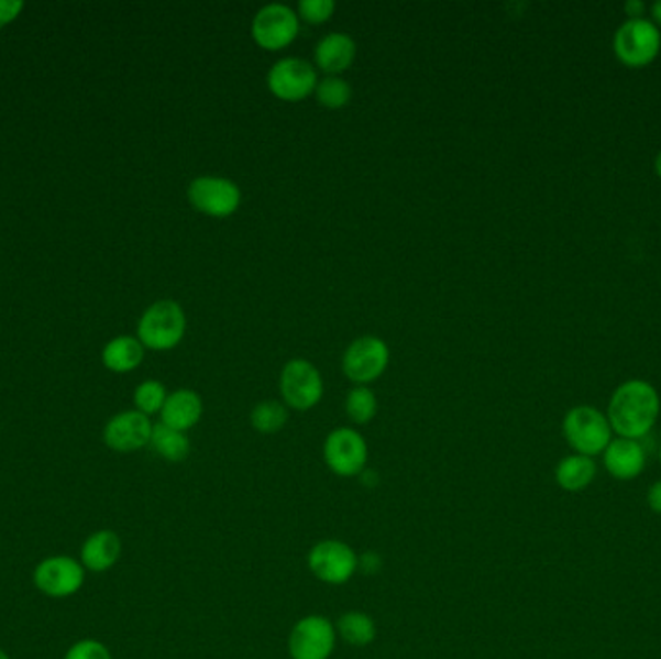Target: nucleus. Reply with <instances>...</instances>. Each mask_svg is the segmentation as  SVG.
Returning <instances> with one entry per match:
<instances>
[{"mask_svg":"<svg viewBox=\"0 0 661 659\" xmlns=\"http://www.w3.org/2000/svg\"><path fill=\"white\" fill-rule=\"evenodd\" d=\"M660 410V395L652 383L629 380L614 391L606 416L615 436L640 441L652 431Z\"/></svg>","mask_w":661,"mask_h":659,"instance_id":"obj_1","label":"nucleus"},{"mask_svg":"<svg viewBox=\"0 0 661 659\" xmlns=\"http://www.w3.org/2000/svg\"><path fill=\"white\" fill-rule=\"evenodd\" d=\"M614 436L606 413L596 406H573L563 418V437L576 454L596 459L604 454Z\"/></svg>","mask_w":661,"mask_h":659,"instance_id":"obj_2","label":"nucleus"},{"mask_svg":"<svg viewBox=\"0 0 661 659\" xmlns=\"http://www.w3.org/2000/svg\"><path fill=\"white\" fill-rule=\"evenodd\" d=\"M661 51V32L658 25L648 18L627 20L619 25L614 35V53L617 61L640 70L658 58Z\"/></svg>","mask_w":661,"mask_h":659,"instance_id":"obj_3","label":"nucleus"},{"mask_svg":"<svg viewBox=\"0 0 661 659\" xmlns=\"http://www.w3.org/2000/svg\"><path fill=\"white\" fill-rule=\"evenodd\" d=\"M186 333V314L175 300L152 304L137 323V341L144 349L170 350L180 344Z\"/></svg>","mask_w":661,"mask_h":659,"instance_id":"obj_4","label":"nucleus"},{"mask_svg":"<svg viewBox=\"0 0 661 659\" xmlns=\"http://www.w3.org/2000/svg\"><path fill=\"white\" fill-rule=\"evenodd\" d=\"M279 391L287 408L306 413L323 397V377L311 362L295 358L280 370Z\"/></svg>","mask_w":661,"mask_h":659,"instance_id":"obj_5","label":"nucleus"},{"mask_svg":"<svg viewBox=\"0 0 661 659\" xmlns=\"http://www.w3.org/2000/svg\"><path fill=\"white\" fill-rule=\"evenodd\" d=\"M367 457L366 439L356 429L337 428L326 437L323 461L335 476H362L367 466Z\"/></svg>","mask_w":661,"mask_h":659,"instance_id":"obj_6","label":"nucleus"},{"mask_svg":"<svg viewBox=\"0 0 661 659\" xmlns=\"http://www.w3.org/2000/svg\"><path fill=\"white\" fill-rule=\"evenodd\" d=\"M318 81L313 64L298 56H285L267 72V88L277 99L288 103L304 101L316 94Z\"/></svg>","mask_w":661,"mask_h":659,"instance_id":"obj_7","label":"nucleus"},{"mask_svg":"<svg viewBox=\"0 0 661 659\" xmlns=\"http://www.w3.org/2000/svg\"><path fill=\"white\" fill-rule=\"evenodd\" d=\"M308 569L329 586H343L359 571L356 551L341 540H321L308 553Z\"/></svg>","mask_w":661,"mask_h":659,"instance_id":"obj_8","label":"nucleus"},{"mask_svg":"<svg viewBox=\"0 0 661 659\" xmlns=\"http://www.w3.org/2000/svg\"><path fill=\"white\" fill-rule=\"evenodd\" d=\"M86 569L80 559L70 556H53L43 559L33 571V584L53 600L76 596L86 582Z\"/></svg>","mask_w":661,"mask_h":659,"instance_id":"obj_9","label":"nucleus"},{"mask_svg":"<svg viewBox=\"0 0 661 659\" xmlns=\"http://www.w3.org/2000/svg\"><path fill=\"white\" fill-rule=\"evenodd\" d=\"M389 360L387 342L374 334H366L354 339L344 350L343 372L352 383L367 385L385 374Z\"/></svg>","mask_w":661,"mask_h":659,"instance_id":"obj_10","label":"nucleus"},{"mask_svg":"<svg viewBox=\"0 0 661 659\" xmlns=\"http://www.w3.org/2000/svg\"><path fill=\"white\" fill-rule=\"evenodd\" d=\"M300 32V18L296 10L283 2H269L257 10L252 20V37L265 51L288 47Z\"/></svg>","mask_w":661,"mask_h":659,"instance_id":"obj_11","label":"nucleus"},{"mask_svg":"<svg viewBox=\"0 0 661 659\" xmlns=\"http://www.w3.org/2000/svg\"><path fill=\"white\" fill-rule=\"evenodd\" d=\"M188 201L200 213L224 219L236 213L242 204L239 184L223 176H198L188 186Z\"/></svg>","mask_w":661,"mask_h":659,"instance_id":"obj_12","label":"nucleus"},{"mask_svg":"<svg viewBox=\"0 0 661 659\" xmlns=\"http://www.w3.org/2000/svg\"><path fill=\"white\" fill-rule=\"evenodd\" d=\"M337 646V628L323 615H306L288 635L293 659H329Z\"/></svg>","mask_w":661,"mask_h":659,"instance_id":"obj_13","label":"nucleus"},{"mask_svg":"<svg viewBox=\"0 0 661 659\" xmlns=\"http://www.w3.org/2000/svg\"><path fill=\"white\" fill-rule=\"evenodd\" d=\"M153 424L150 416L126 410L112 416L103 429L104 446L117 453H134L152 443Z\"/></svg>","mask_w":661,"mask_h":659,"instance_id":"obj_14","label":"nucleus"},{"mask_svg":"<svg viewBox=\"0 0 661 659\" xmlns=\"http://www.w3.org/2000/svg\"><path fill=\"white\" fill-rule=\"evenodd\" d=\"M602 459L607 474L619 482H630L642 476L648 464L645 446L640 441L625 439V437H614L602 454Z\"/></svg>","mask_w":661,"mask_h":659,"instance_id":"obj_15","label":"nucleus"},{"mask_svg":"<svg viewBox=\"0 0 661 659\" xmlns=\"http://www.w3.org/2000/svg\"><path fill=\"white\" fill-rule=\"evenodd\" d=\"M356 41L349 33L331 32L323 35L313 48V58L327 76H339L356 61Z\"/></svg>","mask_w":661,"mask_h":659,"instance_id":"obj_16","label":"nucleus"},{"mask_svg":"<svg viewBox=\"0 0 661 659\" xmlns=\"http://www.w3.org/2000/svg\"><path fill=\"white\" fill-rule=\"evenodd\" d=\"M122 556V540L114 530H97L84 541L80 563L89 572L111 571Z\"/></svg>","mask_w":661,"mask_h":659,"instance_id":"obj_17","label":"nucleus"},{"mask_svg":"<svg viewBox=\"0 0 661 659\" xmlns=\"http://www.w3.org/2000/svg\"><path fill=\"white\" fill-rule=\"evenodd\" d=\"M203 400L200 395L196 391L178 389L168 395L167 403L161 410V424L186 433L188 429L200 424Z\"/></svg>","mask_w":661,"mask_h":659,"instance_id":"obj_18","label":"nucleus"},{"mask_svg":"<svg viewBox=\"0 0 661 659\" xmlns=\"http://www.w3.org/2000/svg\"><path fill=\"white\" fill-rule=\"evenodd\" d=\"M598 476L596 459L584 454H569L555 466V484L566 493H581L588 490Z\"/></svg>","mask_w":661,"mask_h":659,"instance_id":"obj_19","label":"nucleus"},{"mask_svg":"<svg viewBox=\"0 0 661 659\" xmlns=\"http://www.w3.org/2000/svg\"><path fill=\"white\" fill-rule=\"evenodd\" d=\"M144 362V344L136 337H117L103 350V364L117 374H126Z\"/></svg>","mask_w":661,"mask_h":659,"instance_id":"obj_20","label":"nucleus"},{"mask_svg":"<svg viewBox=\"0 0 661 659\" xmlns=\"http://www.w3.org/2000/svg\"><path fill=\"white\" fill-rule=\"evenodd\" d=\"M153 451L167 462H184L190 457L191 443L188 436L178 429L168 428L165 424L153 426Z\"/></svg>","mask_w":661,"mask_h":659,"instance_id":"obj_21","label":"nucleus"},{"mask_svg":"<svg viewBox=\"0 0 661 659\" xmlns=\"http://www.w3.org/2000/svg\"><path fill=\"white\" fill-rule=\"evenodd\" d=\"M337 636L354 648H366L377 636L374 617L364 612H346L337 620Z\"/></svg>","mask_w":661,"mask_h":659,"instance_id":"obj_22","label":"nucleus"},{"mask_svg":"<svg viewBox=\"0 0 661 659\" xmlns=\"http://www.w3.org/2000/svg\"><path fill=\"white\" fill-rule=\"evenodd\" d=\"M288 408L280 400H262L252 408L250 413V424L257 433L263 436H273L279 433L280 429L287 426Z\"/></svg>","mask_w":661,"mask_h":659,"instance_id":"obj_23","label":"nucleus"},{"mask_svg":"<svg viewBox=\"0 0 661 659\" xmlns=\"http://www.w3.org/2000/svg\"><path fill=\"white\" fill-rule=\"evenodd\" d=\"M344 410L356 426H366L374 420L375 414H377V397H375L374 391L366 385H359L349 391L346 400H344Z\"/></svg>","mask_w":661,"mask_h":659,"instance_id":"obj_24","label":"nucleus"},{"mask_svg":"<svg viewBox=\"0 0 661 659\" xmlns=\"http://www.w3.org/2000/svg\"><path fill=\"white\" fill-rule=\"evenodd\" d=\"M316 97L326 109L337 111L343 109L344 105L351 103L352 86L341 76H326L318 81Z\"/></svg>","mask_w":661,"mask_h":659,"instance_id":"obj_25","label":"nucleus"},{"mask_svg":"<svg viewBox=\"0 0 661 659\" xmlns=\"http://www.w3.org/2000/svg\"><path fill=\"white\" fill-rule=\"evenodd\" d=\"M167 397L168 393L163 383L147 380L137 385L136 393H134V405H136L137 413L152 416V414H161L163 406L167 403Z\"/></svg>","mask_w":661,"mask_h":659,"instance_id":"obj_26","label":"nucleus"},{"mask_svg":"<svg viewBox=\"0 0 661 659\" xmlns=\"http://www.w3.org/2000/svg\"><path fill=\"white\" fill-rule=\"evenodd\" d=\"M335 0H300L296 14L308 24H323L335 14Z\"/></svg>","mask_w":661,"mask_h":659,"instance_id":"obj_27","label":"nucleus"},{"mask_svg":"<svg viewBox=\"0 0 661 659\" xmlns=\"http://www.w3.org/2000/svg\"><path fill=\"white\" fill-rule=\"evenodd\" d=\"M64 659H112L111 650L96 638H84L73 644Z\"/></svg>","mask_w":661,"mask_h":659,"instance_id":"obj_28","label":"nucleus"},{"mask_svg":"<svg viewBox=\"0 0 661 659\" xmlns=\"http://www.w3.org/2000/svg\"><path fill=\"white\" fill-rule=\"evenodd\" d=\"M22 9H24L22 0H0V28L16 20Z\"/></svg>","mask_w":661,"mask_h":659,"instance_id":"obj_29","label":"nucleus"},{"mask_svg":"<svg viewBox=\"0 0 661 659\" xmlns=\"http://www.w3.org/2000/svg\"><path fill=\"white\" fill-rule=\"evenodd\" d=\"M646 503H648V508L652 510L653 515H660L661 517V477L648 487Z\"/></svg>","mask_w":661,"mask_h":659,"instance_id":"obj_30","label":"nucleus"},{"mask_svg":"<svg viewBox=\"0 0 661 659\" xmlns=\"http://www.w3.org/2000/svg\"><path fill=\"white\" fill-rule=\"evenodd\" d=\"M646 7L642 0H627V4H625V14L629 17V20H638V18H645Z\"/></svg>","mask_w":661,"mask_h":659,"instance_id":"obj_31","label":"nucleus"},{"mask_svg":"<svg viewBox=\"0 0 661 659\" xmlns=\"http://www.w3.org/2000/svg\"><path fill=\"white\" fill-rule=\"evenodd\" d=\"M650 14H652L653 24L660 28L661 25V0L658 2H653L652 7H650Z\"/></svg>","mask_w":661,"mask_h":659,"instance_id":"obj_32","label":"nucleus"},{"mask_svg":"<svg viewBox=\"0 0 661 659\" xmlns=\"http://www.w3.org/2000/svg\"><path fill=\"white\" fill-rule=\"evenodd\" d=\"M653 171H656V175L661 178V152L656 155V161H653Z\"/></svg>","mask_w":661,"mask_h":659,"instance_id":"obj_33","label":"nucleus"},{"mask_svg":"<svg viewBox=\"0 0 661 659\" xmlns=\"http://www.w3.org/2000/svg\"><path fill=\"white\" fill-rule=\"evenodd\" d=\"M0 659H10V656L7 651L0 650Z\"/></svg>","mask_w":661,"mask_h":659,"instance_id":"obj_34","label":"nucleus"},{"mask_svg":"<svg viewBox=\"0 0 661 659\" xmlns=\"http://www.w3.org/2000/svg\"><path fill=\"white\" fill-rule=\"evenodd\" d=\"M660 464H661V446H660Z\"/></svg>","mask_w":661,"mask_h":659,"instance_id":"obj_35","label":"nucleus"}]
</instances>
